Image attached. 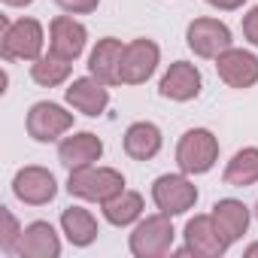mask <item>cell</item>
Returning <instances> with one entry per match:
<instances>
[{
  "instance_id": "cell-1",
  "label": "cell",
  "mask_w": 258,
  "mask_h": 258,
  "mask_svg": "<svg viewBox=\"0 0 258 258\" xmlns=\"http://www.w3.org/2000/svg\"><path fill=\"white\" fill-rule=\"evenodd\" d=\"M124 179L118 170H109V167H79V170H70V182H67V191L76 195V198H85V201H109L115 198L121 188Z\"/></svg>"
},
{
  "instance_id": "cell-2",
  "label": "cell",
  "mask_w": 258,
  "mask_h": 258,
  "mask_svg": "<svg viewBox=\"0 0 258 258\" xmlns=\"http://www.w3.org/2000/svg\"><path fill=\"white\" fill-rule=\"evenodd\" d=\"M4 37H0V52L7 61L13 58H25V61H37L40 49H43V28L34 19H22L16 25H10L7 19H0Z\"/></svg>"
},
{
  "instance_id": "cell-3",
  "label": "cell",
  "mask_w": 258,
  "mask_h": 258,
  "mask_svg": "<svg viewBox=\"0 0 258 258\" xmlns=\"http://www.w3.org/2000/svg\"><path fill=\"white\" fill-rule=\"evenodd\" d=\"M216 155H219V143L210 131L198 127V131H188L182 140H179V149H176V164L185 170V173H207L213 164H216Z\"/></svg>"
},
{
  "instance_id": "cell-4",
  "label": "cell",
  "mask_w": 258,
  "mask_h": 258,
  "mask_svg": "<svg viewBox=\"0 0 258 258\" xmlns=\"http://www.w3.org/2000/svg\"><path fill=\"white\" fill-rule=\"evenodd\" d=\"M170 243H173V225H170L167 213L140 222L137 231L131 234V252L140 258H158L170 249Z\"/></svg>"
},
{
  "instance_id": "cell-5",
  "label": "cell",
  "mask_w": 258,
  "mask_h": 258,
  "mask_svg": "<svg viewBox=\"0 0 258 258\" xmlns=\"http://www.w3.org/2000/svg\"><path fill=\"white\" fill-rule=\"evenodd\" d=\"M152 198H155V204H158L161 213L179 216V213H185V210L195 207L198 188L185 176H158L155 185H152Z\"/></svg>"
},
{
  "instance_id": "cell-6",
  "label": "cell",
  "mask_w": 258,
  "mask_h": 258,
  "mask_svg": "<svg viewBox=\"0 0 258 258\" xmlns=\"http://www.w3.org/2000/svg\"><path fill=\"white\" fill-rule=\"evenodd\" d=\"M155 67H158V46L152 40H134L131 46H124L118 76L127 85H140L152 76Z\"/></svg>"
},
{
  "instance_id": "cell-7",
  "label": "cell",
  "mask_w": 258,
  "mask_h": 258,
  "mask_svg": "<svg viewBox=\"0 0 258 258\" xmlns=\"http://www.w3.org/2000/svg\"><path fill=\"white\" fill-rule=\"evenodd\" d=\"M188 46L201 58H219L231 49V31L216 19H195L188 25Z\"/></svg>"
},
{
  "instance_id": "cell-8",
  "label": "cell",
  "mask_w": 258,
  "mask_h": 258,
  "mask_svg": "<svg viewBox=\"0 0 258 258\" xmlns=\"http://www.w3.org/2000/svg\"><path fill=\"white\" fill-rule=\"evenodd\" d=\"M73 124V115L64 112L58 103H34L31 112H28V134L40 143H49L55 137H61L64 131H70Z\"/></svg>"
},
{
  "instance_id": "cell-9",
  "label": "cell",
  "mask_w": 258,
  "mask_h": 258,
  "mask_svg": "<svg viewBox=\"0 0 258 258\" xmlns=\"http://www.w3.org/2000/svg\"><path fill=\"white\" fill-rule=\"evenodd\" d=\"M219 76L231 85V88H249L258 82V58L243 52V49H228L219 55L216 61Z\"/></svg>"
},
{
  "instance_id": "cell-10",
  "label": "cell",
  "mask_w": 258,
  "mask_h": 258,
  "mask_svg": "<svg viewBox=\"0 0 258 258\" xmlns=\"http://www.w3.org/2000/svg\"><path fill=\"white\" fill-rule=\"evenodd\" d=\"M13 188H16V195H19L25 204H34V207L49 204V201L55 198V191H58L55 176H52L49 170H43V167H25V170H19Z\"/></svg>"
},
{
  "instance_id": "cell-11",
  "label": "cell",
  "mask_w": 258,
  "mask_h": 258,
  "mask_svg": "<svg viewBox=\"0 0 258 258\" xmlns=\"http://www.w3.org/2000/svg\"><path fill=\"white\" fill-rule=\"evenodd\" d=\"M185 240H188V255L195 252V255L213 258V255H222V252L228 249V243H225V237L219 234L213 216H195V219L185 225Z\"/></svg>"
},
{
  "instance_id": "cell-12",
  "label": "cell",
  "mask_w": 258,
  "mask_h": 258,
  "mask_svg": "<svg viewBox=\"0 0 258 258\" xmlns=\"http://www.w3.org/2000/svg\"><path fill=\"white\" fill-rule=\"evenodd\" d=\"M52 55L55 58H64V61H76L85 49V28L67 16L55 19L52 22V43H49Z\"/></svg>"
},
{
  "instance_id": "cell-13",
  "label": "cell",
  "mask_w": 258,
  "mask_h": 258,
  "mask_svg": "<svg viewBox=\"0 0 258 258\" xmlns=\"http://www.w3.org/2000/svg\"><path fill=\"white\" fill-rule=\"evenodd\" d=\"M103 152V143L94 137V134H76V137H67L61 146H58V161L67 167V170H79V167H91Z\"/></svg>"
},
{
  "instance_id": "cell-14",
  "label": "cell",
  "mask_w": 258,
  "mask_h": 258,
  "mask_svg": "<svg viewBox=\"0 0 258 258\" xmlns=\"http://www.w3.org/2000/svg\"><path fill=\"white\" fill-rule=\"evenodd\" d=\"M61 252L58 234L49 222H34L19 237V255L22 258H55Z\"/></svg>"
},
{
  "instance_id": "cell-15",
  "label": "cell",
  "mask_w": 258,
  "mask_h": 258,
  "mask_svg": "<svg viewBox=\"0 0 258 258\" xmlns=\"http://www.w3.org/2000/svg\"><path fill=\"white\" fill-rule=\"evenodd\" d=\"M121 55H124V49H121L118 40H112V37L100 40V43L94 46V52H91V61H88L91 76H94L97 82H103V85H115V82H121V76H118Z\"/></svg>"
},
{
  "instance_id": "cell-16",
  "label": "cell",
  "mask_w": 258,
  "mask_h": 258,
  "mask_svg": "<svg viewBox=\"0 0 258 258\" xmlns=\"http://www.w3.org/2000/svg\"><path fill=\"white\" fill-rule=\"evenodd\" d=\"M201 91V73L195 70V64L176 61L170 64V70L161 79V94L170 100H191Z\"/></svg>"
},
{
  "instance_id": "cell-17",
  "label": "cell",
  "mask_w": 258,
  "mask_h": 258,
  "mask_svg": "<svg viewBox=\"0 0 258 258\" xmlns=\"http://www.w3.org/2000/svg\"><path fill=\"white\" fill-rule=\"evenodd\" d=\"M161 149V131L155 124L149 121H137L127 127V134H124V152L131 155L134 161H149L152 155H158Z\"/></svg>"
},
{
  "instance_id": "cell-18",
  "label": "cell",
  "mask_w": 258,
  "mask_h": 258,
  "mask_svg": "<svg viewBox=\"0 0 258 258\" xmlns=\"http://www.w3.org/2000/svg\"><path fill=\"white\" fill-rule=\"evenodd\" d=\"M213 219H216V228L225 237V243H234V240H240V234H246L249 210L240 201H219L213 207Z\"/></svg>"
},
{
  "instance_id": "cell-19",
  "label": "cell",
  "mask_w": 258,
  "mask_h": 258,
  "mask_svg": "<svg viewBox=\"0 0 258 258\" xmlns=\"http://www.w3.org/2000/svg\"><path fill=\"white\" fill-rule=\"evenodd\" d=\"M67 100H70L79 112H85V115H100L103 106H106V100H109V94H106V88H103L100 82H94V79H76V82L67 88Z\"/></svg>"
},
{
  "instance_id": "cell-20",
  "label": "cell",
  "mask_w": 258,
  "mask_h": 258,
  "mask_svg": "<svg viewBox=\"0 0 258 258\" xmlns=\"http://www.w3.org/2000/svg\"><path fill=\"white\" fill-rule=\"evenodd\" d=\"M61 225H64V234L70 237L73 246H88V243L97 237V222H94V216H91L88 210H82V207L64 210Z\"/></svg>"
},
{
  "instance_id": "cell-21",
  "label": "cell",
  "mask_w": 258,
  "mask_h": 258,
  "mask_svg": "<svg viewBox=\"0 0 258 258\" xmlns=\"http://www.w3.org/2000/svg\"><path fill=\"white\" fill-rule=\"evenodd\" d=\"M143 213V198L137 191H118L115 198L103 201V216L112 225H131Z\"/></svg>"
},
{
  "instance_id": "cell-22",
  "label": "cell",
  "mask_w": 258,
  "mask_h": 258,
  "mask_svg": "<svg viewBox=\"0 0 258 258\" xmlns=\"http://www.w3.org/2000/svg\"><path fill=\"white\" fill-rule=\"evenodd\" d=\"M225 182L234 185V188L258 182V149H243V152H237V155L228 161Z\"/></svg>"
},
{
  "instance_id": "cell-23",
  "label": "cell",
  "mask_w": 258,
  "mask_h": 258,
  "mask_svg": "<svg viewBox=\"0 0 258 258\" xmlns=\"http://www.w3.org/2000/svg\"><path fill=\"white\" fill-rule=\"evenodd\" d=\"M31 76H34V82L37 85H58V82H64L67 76H70V64L64 61V58H37V64H34V70H31Z\"/></svg>"
},
{
  "instance_id": "cell-24",
  "label": "cell",
  "mask_w": 258,
  "mask_h": 258,
  "mask_svg": "<svg viewBox=\"0 0 258 258\" xmlns=\"http://www.w3.org/2000/svg\"><path fill=\"white\" fill-rule=\"evenodd\" d=\"M0 219H4V231H0V246H4L7 252H13V249H16V240L22 237V234H19V225H16V216L4 207V210H0Z\"/></svg>"
},
{
  "instance_id": "cell-25",
  "label": "cell",
  "mask_w": 258,
  "mask_h": 258,
  "mask_svg": "<svg viewBox=\"0 0 258 258\" xmlns=\"http://www.w3.org/2000/svg\"><path fill=\"white\" fill-rule=\"evenodd\" d=\"M55 4L67 13H91V10H97L100 0H55Z\"/></svg>"
},
{
  "instance_id": "cell-26",
  "label": "cell",
  "mask_w": 258,
  "mask_h": 258,
  "mask_svg": "<svg viewBox=\"0 0 258 258\" xmlns=\"http://www.w3.org/2000/svg\"><path fill=\"white\" fill-rule=\"evenodd\" d=\"M243 34H246V40H249V43H255V46H258V7L243 19Z\"/></svg>"
},
{
  "instance_id": "cell-27",
  "label": "cell",
  "mask_w": 258,
  "mask_h": 258,
  "mask_svg": "<svg viewBox=\"0 0 258 258\" xmlns=\"http://www.w3.org/2000/svg\"><path fill=\"white\" fill-rule=\"evenodd\" d=\"M207 4H213V7H219V10H237V7L246 4V0H207Z\"/></svg>"
},
{
  "instance_id": "cell-28",
  "label": "cell",
  "mask_w": 258,
  "mask_h": 258,
  "mask_svg": "<svg viewBox=\"0 0 258 258\" xmlns=\"http://www.w3.org/2000/svg\"><path fill=\"white\" fill-rule=\"evenodd\" d=\"M255 255H258V243H252V246L246 249V258H255Z\"/></svg>"
},
{
  "instance_id": "cell-29",
  "label": "cell",
  "mask_w": 258,
  "mask_h": 258,
  "mask_svg": "<svg viewBox=\"0 0 258 258\" xmlns=\"http://www.w3.org/2000/svg\"><path fill=\"white\" fill-rule=\"evenodd\" d=\"M4 4H10V7H25V4H31V0H4Z\"/></svg>"
},
{
  "instance_id": "cell-30",
  "label": "cell",
  "mask_w": 258,
  "mask_h": 258,
  "mask_svg": "<svg viewBox=\"0 0 258 258\" xmlns=\"http://www.w3.org/2000/svg\"><path fill=\"white\" fill-rule=\"evenodd\" d=\"M255 216H258V207H255Z\"/></svg>"
}]
</instances>
